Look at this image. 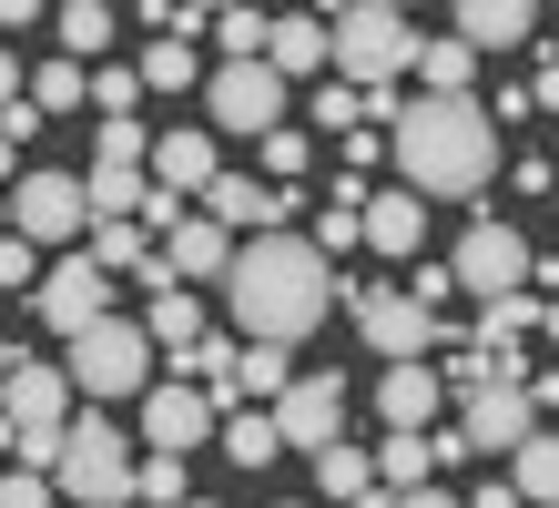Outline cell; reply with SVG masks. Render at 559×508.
I'll return each mask as SVG.
<instances>
[{"mask_svg": "<svg viewBox=\"0 0 559 508\" xmlns=\"http://www.w3.org/2000/svg\"><path fill=\"white\" fill-rule=\"evenodd\" d=\"M336 264H325L306 234H254V245H235V264H224V295H235V326L245 346H295V335H316L325 316H336Z\"/></svg>", "mask_w": 559, "mask_h": 508, "instance_id": "6da1fadb", "label": "cell"}, {"mask_svg": "<svg viewBox=\"0 0 559 508\" xmlns=\"http://www.w3.org/2000/svg\"><path fill=\"white\" fill-rule=\"evenodd\" d=\"M386 153H397L407 193H438V203H468L488 193V174H499V122H488V102H407L397 132H386Z\"/></svg>", "mask_w": 559, "mask_h": 508, "instance_id": "7a4b0ae2", "label": "cell"}, {"mask_svg": "<svg viewBox=\"0 0 559 508\" xmlns=\"http://www.w3.org/2000/svg\"><path fill=\"white\" fill-rule=\"evenodd\" d=\"M325 51H336V82L346 92H386L397 72H417V21L386 11V0H356V11L325 21Z\"/></svg>", "mask_w": 559, "mask_h": 508, "instance_id": "3957f363", "label": "cell"}, {"mask_svg": "<svg viewBox=\"0 0 559 508\" xmlns=\"http://www.w3.org/2000/svg\"><path fill=\"white\" fill-rule=\"evenodd\" d=\"M51 488H61V498H82V508H122V498H133V448H122L103 417H72V427H61V468H51Z\"/></svg>", "mask_w": 559, "mask_h": 508, "instance_id": "277c9868", "label": "cell"}, {"mask_svg": "<svg viewBox=\"0 0 559 508\" xmlns=\"http://www.w3.org/2000/svg\"><path fill=\"white\" fill-rule=\"evenodd\" d=\"M82 397H143L153 387V335L143 326H122V316H103V326H82L72 335V366H61Z\"/></svg>", "mask_w": 559, "mask_h": 508, "instance_id": "5b68a950", "label": "cell"}, {"mask_svg": "<svg viewBox=\"0 0 559 508\" xmlns=\"http://www.w3.org/2000/svg\"><path fill=\"white\" fill-rule=\"evenodd\" d=\"M356 335H367V346H377L386 366H427L448 326L427 316V305H417L407 285H356Z\"/></svg>", "mask_w": 559, "mask_h": 508, "instance_id": "8992f818", "label": "cell"}, {"mask_svg": "<svg viewBox=\"0 0 559 508\" xmlns=\"http://www.w3.org/2000/svg\"><path fill=\"white\" fill-rule=\"evenodd\" d=\"M11 234H21L31 255H41V245H82V234H92L82 174H21V184H11Z\"/></svg>", "mask_w": 559, "mask_h": 508, "instance_id": "52a82bcc", "label": "cell"}, {"mask_svg": "<svg viewBox=\"0 0 559 508\" xmlns=\"http://www.w3.org/2000/svg\"><path fill=\"white\" fill-rule=\"evenodd\" d=\"M448 285H468L478 305L530 295V245H519L509 224H468V234H457V255H448Z\"/></svg>", "mask_w": 559, "mask_h": 508, "instance_id": "ba28073f", "label": "cell"}, {"mask_svg": "<svg viewBox=\"0 0 559 508\" xmlns=\"http://www.w3.org/2000/svg\"><path fill=\"white\" fill-rule=\"evenodd\" d=\"M530 427H539V397L499 377V387L457 397V427H448V437H457V458H509V448H519Z\"/></svg>", "mask_w": 559, "mask_h": 508, "instance_id": "9c48e42d", "label": "cell"}, {"mask_svg": "<svg viewBox=\"0 0 559 508\" xmlns=\"http://www.w3.org/2000/svg\"><path fill=\"white\" fill-rule=\"evenodd\" d=\"M204 113H214V132H245V143H265V132L285 122V82L265 72V61H224V72L204 82Z\"/></svg>", "mask_w": 559, "mask_h": 508, "instance_id": "30bf717a", "label": "cell"}, {"mask_svg": "<svg viewBox=\"0 0 559 508\" xmlns=\"http://www.w3.org/2000/svg\"><path fill=\"white\" fill-rule=\"evenodd\" d=\"M31 305H41V326L51 335H82V326H103L112 316V275L92 255H72V264H51L41 285H31Z\"/></svg>", "mask_w": 559, "mask_h": 508, "instance_id": "8fae6325", "label": "cell"}, {"mask_svg": "<svg viewBox=\"0 0 559 508\" xmlns=\"http://www.w3.org/2000/svg\"><path fill=\"white\" fill-rule=\"evenodd\" d=\"M0 417H11V437H61V427H72V377L21 356L11 377H0Z\"/></svg>", "mask_w": 559, "mask_h": 508, "instance_id": "7c38bea8", "label": "cell"}, {"mask_svg": "<svg viewBox=\"0 0 559 508\" xmlns=\"http://www.w3.org/2000/svg\"><path fill=\"white\" fill-rule=\"evenodd\" d=\"M143 437H153V458L204 448V437H214V397L193 387V377H163V387H143Z\"/></svg>", "mask_w": 559, "mask_h": 508, "instance_id": "4fadbf2b", "label": "cell"}, {"mask_svg": "<svg viewBox=\"0 0 559 508\" xmlns=\"http://www.w3.org/2000/svg\"><path fill=\"white\" fill-rule=\"evenodd\" d=\"M265 417H275L285 448H336V437H346V387H336V377H295Z\"/></svg>", "mask_w": 559, "mask_h": 508, "instance_id": "5bb4252c", "label": "cell"}, {"mask_svg": "<svg viewBox=\"0 0 559 508\" xmlns=\"http://www.w3.org/2000/svg\"><path fill=\"white\" fill-rule=\"evenodd\" d=\"M204 214L235 234V245H254V234H285V214H295V193H275V184H254V174H214L204 184Z\"/></svg>", "mask_w": 559, "mask_h": 508, "instance_id": "9a60e30c", "label": "cell"}, {"mask_svg": "<svg viewBox=\"0 0 559 508\" xmlns=\"http://www.w3.org/2000/svg\"><path fill=\"white\" fill-rule=\"evenodd\" d=\"M214 174H224V163H214V122H174V132H153V163H143V184H153V193H174V203H183V193H204Z\"/></svg>", "mask_w": 559, "mask_h": 508, "instance_id": "2e32d148", "label": "cell"}, {"mask_svg": "<svg viewBox=\"0 0 559 508\" xmlns=\"http://www.w3.org/2000/svg\"><path fill=\"white\" fill-rule=\"evenodd\" d=\"M153 255H163V275H174V285H224V264H235V234H224L214 214H183Z\"/></svg>", "mask_w": 559, "mask_h": 508, "instance_id": "e0dca14e", "label": "cell"}, {"mask_svg": "<svg viewBox=\"0 0 559 508\" xmlns=\"http://www.w3.org/2000/svg\"><path fill=\"white\" fill-rule=\"evenodd\" d=\"M265 72L275 82H336V51H325V21L316 11H295L265 31Z\"/></svg>", "mask_w": 559, "mask_h": 508, "instance_id": "ac0fdd59", "label": "cell"}, {"mask_svg": "<svg viewBox=\"0 0 559 508\" xmlns=\"http://www.w3.org/2000/svg\"><path fill=\"white\" fill-rule=\"evenodd\" d=\"M438 366H386V387H377V406H386V437H427L438 427Z\"/></svg>", "mask_w": 559, "mask_h": 508, "instance_id": "d6986e66", "label": "cell"}, {"mask_svg": "<svg viewBox=\"0 0 559 508\" xmlns=\"http://www.w3.org/2000/svg\"><path fill=\"white\" fill-rule=\"evenodd\" d=\"M417 234H427V203H417V193H367V245H377V255L417 264Z\"/></svg>", "mask_w": 559, "mask_h": 508, "instance_id": "ffe728a7", "label": "cell"}, {"mask_svg": "<svg viewBox=\"0 0 559 508\" xmlns=\"http://www.w3.org/2000/svg\"><path fill=\"white\" fill-rule=\"evenodd\" d=\"M530 31H539L530 0H468V11H457V42L468 51H509V42H530Z\"/></svg>", "mask_w": 559, "mask_h": 508, "instance_id": "44dd1931", "label": "cell"}, {"mask_svg": "<svg viewBox=\"0 0 559 508\" xmlns=\"http://www.w3.org/2000/svg\"><path fill=\"white\" fill-rule=\"evenodd\" d=\"M509 488H519V508H559V437L549 427H530L509 448Z\"/></svg>", "mask_w": 559, "mask_h": 508, "instance_id": "7402d4cb", "label": "cell"}, {"mask_svg": "<svg viewBox=\"0 0 559 508\" xmlns=\"http://www.w3.org/2000/svg\"><path fill=\"white\" fill-rule=\"evenodd\" d=\"M468 82H478V51L468 42H417V92L427 102H468Z\"/></svg>", "mask_w": 559, "mask_h": 508, "instance_id": "603a6c76", "label": "cell"}, {"mask_svg": "<svg viewBox=\"0 0 559 508\" xmlns=\"http://www.w3.org/2000/svg\"><path fill=\"white\" fill-rule=\"evenodd\" d=\"M377 488H386V498L438 488V437H386V448H377Z\"/></svg>", "mask_w": 559, "mask_h": 508, "instance_id": "cb8c5ba5", "label": "cell"}, {"mask_svg": "<svg viewBox=\"0 0 559 508\" xmlns=\"http://www.w3.org/2000/svg\"><path fill=\"white\" fill-rule=\"evenodd\" d=\"M143 335H153V346H174V356H193V346H204V305H193L183 285H153V316H143Z\"/></svg>", "mask_w": 559, "mask_h": 508, "instance_id": "d4e9b609", "label": "cell"}, {"mask_svg": "<svg viewBox=\"0 0 559 508\" xmlns=\"http://www.w3.org/2000/svg\"><path fill=\"white\" fill-rule=\"evenodd\" d=\"M530 335H539V295H499V305H478V335H468V346L509 356V346H530Z\"/></svg>", "mask_w": 559, "mask_h": 508, "instance_id": "484cf974", "label": "cell"}, {"mask_svg": "<svg viewBox=\"0 0 559 508\" xmlns=\"http://www.w3.org/2000/svg\"><path fill=\"white\" fill-rule=\"evenodd\" d=\"M214 427H224V458H235V468L285 458V437H275V417H265V406H235V417H214Z\"/></svg>", "mask_w": 559, "mask_h": 508, "instance_id": "4316f807", "label": "cell"}, {"mask_svg": "<svg viewBox=\"0 0 559 508\" xmlns=\"http://www.w3.org/2000/svg\"><path fill=\"white\" fill-rule=\"evenodd\" d=\"M51 31H61V61H92V51L112 42V11H103V0H61Z\"/></svg>", "mask_w": 559, "mask_h": 508, "instance_id": "83f0119b", "label": "cell"}, {"mask_svg": "<svg viewBox=\"0 0 559 508\" xmlns=\"http://www.w3.org/2000/svg\"><path fill=\"white\" fill-rule=\"evenodd\" d=\"M82 255L103 264V275H143V264H153V234H143V224H92Z\"/></svg>", "mask_w": 559, "mask_h": 508, "instance_id": "f1b7e54d", "label": "cell"}, {"mask_svg": "<svg viewBox=\"0 0 559 508\" xmlns=\"http://www.w3.org/2000/svg\"><path fill=\"white\" fill-rule=\"evenodd\" d=\"M316 488H325V498H367V488H377V458L336 437V448H316Z\"/></svg>", "mask_w": 559, "mask_h": 508, "instance_id": "f546056e", "label": "cell"}, {"mask_svg": "<svg viewBox=\"0 0 559 508\" xmlns=\"http://www.w3.org/2000/svg\"><path fill=\"white\" fill-rule=\"evenodd\" d=\"M82 102H92L82 61H41V72H31V113H82Z\"/></svg>", "mask_w": 559, "mask_h": 508, "instance_id": "4dcf8cb0", "label": "cell"}, {"mask_svg": "<svg viewBox=\"0 0 559 508\" xmlns=\"http://www.w3.org/2000/svg\"><path fill=\"white\" fill-rule=\"evenodd\" d=\"M92 163H112V174H143V163H153V132H143V122H92Z\"/></svg>", "mask_w": 559, "mask_h": 508, "instance_id": "1f68e13d", "label": "cell"}, {"mask_svg": "<svg viewBox=\"0 0 559 508\" xmlns=\"http://www.w3.org/2000/svg\"><path fill=\"white\" fill-rule=\"evenodd\" d=\"M133 72H143L153 92H193V82H204V61H193V42H153Z\"/></svg>", "mask_w": 559, "mask_h": 508, "instance_id": "d6a6232c", "label": "cell"}, {"mask_svg": "<svg viewBox=\"0 0 559 508\" xmlns=\"http://www.w3.org/2000/svg\"><path fill=\"white\" fill-rule=\"evenodd\" d=\"M133 508H183V458H133Z\"/></svg>", "mask_w": 559, "mask_h": 508, "instance_id": "836d02e7", "label": "cell"}, {"mask_svg": "<svg viewBox=\"0 0 559 508\" xmlns=\"http://www.w3.org/2000/svg\"><path fill=\"white\" fill-rule=\"evenodd\" d=\"M265 11H214V42H224V61H265Z\"/></svg>", "mask_w": 559, "mask_h": 508, "instance_id": "e575fe53", "label": "cell"}, {"mask_svg": "<svg viewBox=\"0 0 559 508\" xmlns=\"http://www.w3.org/2000/svg\"><path fill=\"white\" fill-rule=\"evenodd\" d=\"M235 377H245V397H285V387H295V366H285V346H245Z\"/></svg>", "mask_w": 559, "mask_h": 508, "instance_id": "d590c367", "label": "cell"}, {"mask_svg": "<svg viewBox=\"0 0 559 508\" xmlns=\"http://www.w3.org/2000/svg\"><path fill=\"white\" fill-rule=\"evenodd\" d=\"M265 174H275V193H295V174H306V132H295V122L265 132Z\"/></svg>", "mask_w": 559, "mask_h": 508, "instance_id": "8d00e7d4", "label": "cell"}, {"mask_svg": "<svg viewBox=\"0 0 559 508\" xmlns=\"http://www.w3.org/2000/svg\"><path fill=\"white\" fill-rule=\"evenodd\" d=\"M92 102H103V122H133V102H143V72H92Z\"/></svg>", "mask_w": 559, "mask_h": 508, "instance_id": "74e56055", "label": "cell"}, {"mask_svg": "<svg viewBox=\"0 0 559 508\" xmlns=\"http://www.w3.org/2000/svg\"><path fill=\"white\" fill-rule=\"evenodd\" d=\"M11 285H41V255H31L21 234H0V295H11Z\"/></svg>", "mask_w": 559, "mask_h": 508, "instance_id": "f35d334b", "label": "cell"}, {"mask_svg": "<svg viewBox=\"0 0 559 508\" xmlns=\"http://www.w3.org/2000/svg\"><path fill=\"white\" fill-rule=\"evenodd\" d=\"M61 488L51 479H31V468H11V479H0V508H51Z\"/></svg>", "mask_w": 559, "mask_h": 508, "instance_id": "ab89813d", "label": "cell"}, {"mask_svg": "<svg viewBox=\"0 0 559 508\" xmlns=\"http://www.w3.org/2000/svg\"><path fill=\"white\" fill-rule=\"evenodd\" d=\"M407 295L427 305V316H438V305H448V264H417V275H407Z\"/></svg>", "mask_w": 559, "mask_h": 508, "instance_id": "60d3db41", "label": "cell"}, {"mask_svg": "<svg viewBox=\"0 0 559 508\" xmlns=\"http://www.w3.org/2000/svg\"><path fill=\"white\" fill-rule=\"evenodd\" d=\"M316 122H336V132H356V92H346V82H325V102H316Z\"/></svg>", "mask_w": 559, "mask_h": 508, "instance_id": "b9f144b4", "label": "cell"}, {"mask_svg": "<svg viewBox=\"0 0 559 508\" xmlns=\"http://www.w3.org/2000/svg\"><path fill=\"white\" fill-rule=\"evenodd\" d=\"M457 508H519V488H509V479H488L478 498H457Z\"/></svg>", "mask_w": 559, "mask_h": 508, "instance_id": "7bdbcfd3", "label": "cell"}, {"mask_svg": "<svg viewBox=\"0 0 559 508\" xmlns=\"http://www.w3.org/2000/svg\"><path fill=\"white\" fill-rule=\"evenodd\" d=\"M530 113H559V61L539 72V92H530Z\"/></svg>", "mask_w": 559, "mask_h": 508, "instance_id": "ee69618b", "label": "cell"}, {"mask_svg": "<svg viewBox=\"0 0 559 508\" xmlns=\"http://www.w3.org/2000/svg\"><path fill=\"white\" fill-rule=\"evenodd\" d=\"M11 102H21V61L0 51V113H11Z\"/></svg>", "mask_w": 559, "mask_h": 508, "instance_id": "f6af8a7d", "label": "cell"}, {"mask_svg": "<svg viewBox=\"0 0 559 508\" xmlns=\"http://www.w3.org/2000/svg\"><path fill=\"white\" fill-rule=\"evenodd\" d=\"M397 508H457V498H448V488H407Z\"/></svg>", "mask_w": 559, "mask_h": 508, "instance_id": "bcb514c9", "label": "cell"}, {"mask_svg": "<svg viewBox=\"0 0 559 508\" xmlns=\"http://www.w3.org/2000/svg\"><path fill=\"white\" fill-rule=\"evenodd\" d=\"M346 508H397V498H386V488H367V498H346Z\"/></svg>", "mask_w": 559, "mask_h": 508, "instance_id": "7dc6e473", "label": "cell"}, {"mask_svg": "<svg viewBox=\"0 0 559 508\" xmlns=\"http://www.w3.org/2000/svg\"><path fill=\"white\" fill-rule=\"evenodd\" d=\"M11 366H21V346H11V335H0V377H11Z\"/></svg>", "mask_w": 559, "mask_h": 508, "instance_id": "c3c4849f", "label": "cell"}, {"mask_svg": "<svg viewBox=\"0 0 559 508\" xmlns=\"http://www.w3.org/2000/svg\"><path fill=\"white\" fill-rule=\"evenodd\" d=\"M0 184H11V132H0Z\"/></svg>", "mask_w": 559, "mask_h": 508, "instance_id": "681fc988", "label": "cell"}, {"mask_svg": "<svg viewBox=\"0 0 559 508\" xmlns=\"http://www.w3.org/2000/svg\"><path fill=\"white\" fill-rule=\"evenodd\" d=\"M0 234H11V193H0Z\"/></svg>", "mask_w": 559, "mask_h": 508, "instance_id": "f907efd6", "label": "cell"}, {"mask_svg": "<svg viewBox=\"0 0 559 508\" xmlns=\"http://www.w3.org/2000/svg\"><path fill=\"white\" fill-rule=\"evenodd\" d=\"M183 508H214V498H183Z\"/></svg>", "mask_w": 559, "mask_h": 508, "instance_id": "816d5d0a", "label": "cell"}, {"mask_svg": "<svg viewBox=\"0 0 559 508\" xmlns=\"http://www.w3.org/2000/svg\"><path fill=\"white\" fill-rule=\"evenodd\" d=\"M122 508H133V498H122Z\"/></svg>", "mask_w": 559, "mask_h": 508, "instance_id": "f5cc1de1", "label": "cell"}]
</instances>
